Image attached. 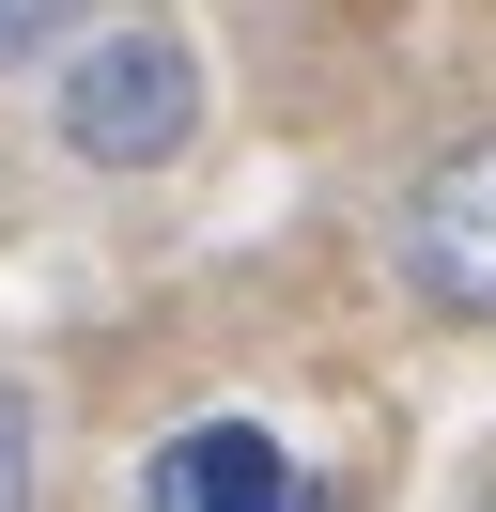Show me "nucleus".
I'll return each instance as SVG.
<instances>
[{
  "label": "nucleus",
  "mask_w": 496,
  "mask_h": 512,
  "mask_svg": "<svg viewBox=\"0 0 496 512\" xmlns=\"http://www.w3.org/2000/svg\"><path fill=\"white\" fill-rule=\"evenodd\" d=\"M0 512H31V419H16V388H0Z\"/></svg>",
  "instance_id": "39448f33"
},
{
  "label": "nucleus",
  "mask_w": 496,
  "mask_h": 512,
  "mask_svg": "<svg viewBox=\"0 0 496 512\" xmlns=\"http://www.w3.org/2000/svg\"><path fill=\"white\" fill-rule=\"evenodd\" d=\"M186 125H202V63H186L171 32H93L78 63H62V140H78L93 171L186 156Z\"/></svg>",
  "instance_id": "f257e3e1"
},
{
  "label": "nucleus",
  "mask_w": 496,
  "mask_h": 512,
  "mask_svg": "<svg viewBox=\"0 0 496 512\" xmlns=\"http://www.w3.org/2000/svg\"><path fill=\"white\" fill-rule=\"evenodd\" d=\"M403 280H419L434 311H481L496 326V140L434 156V187L403 202Z\"/></svg>",
  "instance_id": "7ed1b4c3"
},
{
  "label": "nucleus",
  "mask_w": 496,
  "mask_h": 512,
  "mask_svg": "<svg viewBox=\"0 0 496 512\" xmlns=\"http://www.w3.org/2000/svg\"><path fill=\"white\" fill-rule=\"evenodd\" d=\"M140 512H326V481H310L264 419H186V435L155 450Z\"/></svg>",
  "instance_id": "f03ea898"
},
{
  "label": "nucleus",
  "mask_w": 496,
  "mask_h": 512,
  "mask_svg": "<svg viewBox=\"0 0 496 512\" xmlns=\"http://www.w3.org/2000/svg\"><path fill=\"white\" fill-rule=\"evenodd\" d=\"M47 32H78V0H0V63H16V47H47Z\"/></svg>",
  "instance_id": "20e7f679"
}]
</instances>
